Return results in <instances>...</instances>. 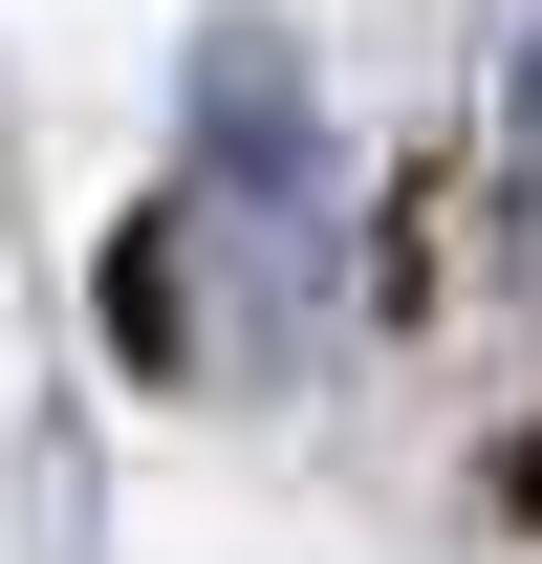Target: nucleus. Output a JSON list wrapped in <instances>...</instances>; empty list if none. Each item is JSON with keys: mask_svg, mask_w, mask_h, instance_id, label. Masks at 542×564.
I'll use <instances>...</instances> for the list:
<instances>
[{"mask_svg": "<svg viewBox=\"0 0 542 564\" xmlns=\"http://www.w3.org/2000/svg\"><path fill=\"white\" fill-rule=\"evenodd\" d=\"M499 196L542 217V0H499Z\"/></svg>", "mask_w": 542, "mask_h": 564, "instance_id": "1", "label": "nucleus"}]
</instances>
